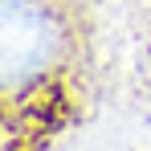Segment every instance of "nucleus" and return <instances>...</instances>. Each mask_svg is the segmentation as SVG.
<instances>
[{"instance_id": "1", "label": "nucleus", "mask_w": 151, "mask_h": 151, "mask_svg": "<svg viewBox=\"0 0 151 151\" xmlns=\"http://www.w3.org/2000/svg\"><path fill=\"white\" fill-rule=\"evenodd\" d=\"M61 114H65V94H61V86H37L33 94L25 98V110H21V123L29 131H53V127L61 123Z\"/></svg>"}]
</instances>
